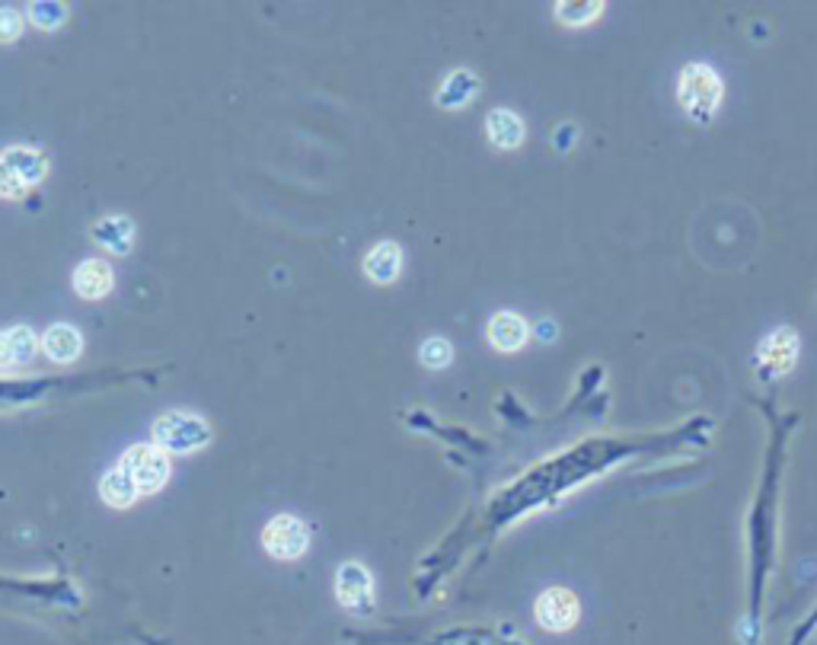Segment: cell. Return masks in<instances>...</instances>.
Returning <instances> with one entry per match:
<instances>
[{"label": "cell", "mask_w": 817, "mask_h": 645, "mask_svg": "<svg viewBox=\"0 0 817 645\" xmlns=\"http://www.w3.org/2000/svg\"><path fill=\"white\" fill-rule=\"evenodd\" d=\"M600 10H603V3H559L556 16L565 26H585Z\"/></svg>", "instance_id": "20"}, {"label": "cell", "mask_w": 817, "mask_h": 645, "mask_svg": "<svg viewBox=\"0 0 817 645\" xmlns=\"http://www.w3.org/2000/svg\"><path fill=\"white\" fill-rule=\"evenodd\" d=\"M480 93V80L470 71H453V74L445 77V83L438 87L435 100L441 110H463L473 96Z\"/></svg>", "instance_id": "15"}, {"label": "cell", "mask_w": 817, "mask_h": 645, "mask_svg": "<svg viewBox=\"0 0 817 645\" xmlns=\"http://www.w3.org/2000/svg\"><path fill=\"white\" fill-rule=\"evenodd\" d=\"M26 30V16L20 7H0V45H13Z\"/></svg>", "instance_id": "21"}, {"label": "cell", "mask_w": 817, "mask_h": 645, "mask_svg": "<svg viewBox=\"0 0 817 645\" xmlns=\"http://www.w3.org/2000/svg\"><path fill=\"white\" fill-rule=\"evenodd\" d=\"M403 272V250L390 240L377 243L371 253L365 256V275L371 278L373 285H390L396 281Z\"/></svg>", "instance_id": "13"}, {"label": "cell", "mask_w": 817, "mask_h": 645, "mask_svg": "<svg viewBox=\"0 0 817 645\" xmlns=\"http://www.w3.org/2000/svg\"><path fill=\"white\" fill-rule=\"evenodd\" d=\"M42 352L55 365H71V361L80 358V352H83V336H80V330L71 326V323H55L42 336Z\"/></svg>", "instance_id": "12"}, {"label": "cell", "mask_w": 817, "mask_h": 645, "mask_svg": "<svg viewBox=\"0 0 817 645\" xmlns=\"http://www.w3.org/2000/svg\"><path fill=\"white\" fill-rule=\"evenodd\" d=\"M795 352H798V339L792 330H776L773 336L760 342L757 352V365L767 378H780L792 365H795Z\"/></svg>", "instance_id": "8"}, {"label": "cell", "mask_w": 817, "mask_h": 645, "mask_svg": "<svg viewBox=\"0 0 817 645\" xmlns=\"http://www.w3.org/2000/svg\"><path fill=\"white\" fill-rule=\"evenodd\" d=\"M530 339V326L520 320L518 313H511V310H502V313H495L492 320H488V345L495 348V352H520L523 345Z\"/></svg>", "instance_id": "11"}, {"label": "cell", "mask_w": 817, "mask_h": 645, "mask_svg": "<svg viewBox=\"0 0 817 645\" xmlns=\"http://www.w3.org/2000/svg\"><path fill=\"white\" fill-rule=\"evenodd\" d=\"M485 135H488L492 148L515 151V148L523 145V122L511 110H495V113H488V118H485Z\"/></svg>", "instance_id": "14"}, {"label": "cell", "mask_w": 817, "mask_h": 645, "mask_svg": "<svg viewBox=\"0 0 817 645\" xmlns=\"http://www.w3.org/2000/svg\"><path fill=\"white\" fill-rule=\"evenodd\" d=\"M125 473L138 486L141 495H157L170 480V454L160 451L157 445H135L122 457Z\"/></svg>", "instance_id": "4"}, {"label": "cell", "mask_w": 817, "mask_h": 645, "mask_svg": "<svg viewBox=\"0 0 817 645\" xmlns=\"http://www.w3.org/2000/svg\"><path fill=\"white\" fill-rule=\"evenodd\" d=\"M335 598L338 604L355 613H368L371 610V575L358 563H345L338 575H335Z\"/></svg>", "instance_id": "7"}, {"label": "cell", "mask_w": 817, "mask_h": 645, "mask_svg": "<svg viewBox=\"0 0 817 645\" xmlns=\"http://www.w3.org/2000/svg\"><path fill=\"white\" fill-rule=\"evenodd\" d=\"M582 604L568 588H550L537 598V623L550 633H565L578 623Z\"/></svg>", "instance_id": "6"}, {"label": "cell", "mask_w": 817, "mask_h": 645, "mask_svg": "<svg viewBox=\"0 0 817 645\" xmlns=\"http://www.w3.org/2000/svg\"><path fill=\"white\" fill-rule=\"evenodd\" d=\"M74 291L77 298L83 301H103L110 298L112 288H115V275H112V266L106 260H87L74 268Z\"/></svg>", "instance_id": "10"}, {"label": "cell", "mask_w": 817, "mask_h": 645, "mask_svg": "<svg viewBox=\"0 0 817 645\" xmlns=\"http://www.w3.org/2000/svg\"><path fill=\"white\" fill-rule=\"evenodd\" d=\"M150 438L166 454H192V451H202L211 445V428L202 416L176 410V413H166L153 422Z\"/></svg>", "instance_id": "1"}, {"label": "cell", "mask_w": 817, "mask_h": 645, "mask_svg": "<svg viewBox=\"0 0 817 645\" xmlns=\"http://www.w3.org/2000/svg\"><path fill=\"white\" fill-rule=\"evenodd\" d=\"M38 352V336L30 326H10L0 330V371H20L26 368Z\"/></svg>", "instance_id": "9"}, {"label": "cell", "mask_w": 817, "mask_h": 645, "mask_svg": "<svg viewBox=\"0 0 817 645\" xmlns=\"http://www.w3.org/2000/svg\"><path fill=\"white\" fill-rule=\"evenodd\" d=\"M100 495H103V502L110 505V508H128V505H135L138 502V486L131 483V476L125 473V467L118 463V467H112L103 473V480H100Z\"/></svg>", "instance_id": "17"}, {"label": "cell", "mask_w": 817, "mask_h": 645, "mask_svg": "<svg viewBox=\"0 0 817 645\" xmlns=\"http://www.w3.org/2000/svg\"><path fill=\"white\" fill-rule=\"evenodd\" d=\"M677 96H680V106L687 110V115H693L700 125H706L722 103V80L709 65H687L680 74V83H677Z\"/></svg>", "instance_id": "3"}, {"label": "cell", "mask_w": 817, "mask_h": 645, "mask_svg": "<svg viewBox=\"0 0 817 645\" xmlns=\"http://www.w3.org/2000/svg\"><path fill=\"white\" fill-rule=\"evenodd\" d=\"M262 546L272 560L295 563L310 550V531L295 515H275L262 531Z\"/></svg>", "instance_id": "5"}, {"label": "cell", "mask_w": 817, "mask_h": 645, "mask_svg": "<svg viewBox=\"0 0 817 645\" xmlns=\"http://www.w3.org/2000/svg\"><path fill=\"white\" fill-rule=\"evenodd\" d=\"M540 330H543V333H540V336H543V339H553V323H543V326H540Z\"/></svg>", "instance_id": "22"}, {"label": "cell", "mask_w": 817, "mask_h": 645, "mask_svg": "<svg viewBox=\"0 0 817 645\" xmlns=\"http://www.w3.org/2000/svg\"><path fill=\"white\" fill-rule=\"evenodd\" d=\"M48 176V157L38 148H7L0 151V198H23Z\"/></svg>", "instance_id": "2"}, {"label": "cell", "mask_w": 817, "mask_h": 645, "mask_svg": "<svg viewBox=\"0 0 817 645\" xmlns=\"http://www.w3.org/2000/svg\"><path fill=\"white\" fill-rule=\"evenodd\" d=\"M93 240L100 246H106L115 256H125L131 250V243H135V224H131V218H122V215L118 218H103L93 228Z\"/></svg>", "instance_id": "16"}, {"label": "cell", "mask_w": 817, "mask_h": 645, "mask_svg": "<svg viewBox=\"0 0 817 645\" xmlns=\"http://www.w3.org/2000/svg\"><path fill=\"white\" fill-rule=\"evenodd\" d=\"M68 3H58V0H38V3H30L26 7V16L30 23L42 30V33H55L65 20H68Z\"/></svg>", "instance_id": "18"}, {"label": "cell", "mask_w": 817, "mask_h": 645, "mask_svg": "<svg viewBox=\"0 0 817 645\" xmlns=\"http://www.w3.org/2000/svg\"><path fill=\"white\" fill-rule=\"evenodd\" d=\"M418 358H422V365L425 368H431V371H441L450 365V358H453V348H450V342L441 339V336H431V339L422 342V348H418Z\"/></svg>", "instance_id": "19"}]
</instances>
